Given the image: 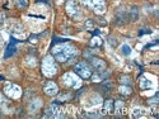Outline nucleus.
Masks as SVG:
<instances>
[{
  "label": "nucleus",
  "mask_w": 159,
  "mask_h": 119,
  "mask_svg": "<svg viewBox=\"0 0 159 119\" xmlns=\"http://www.w3.org/2000/svg\"><path fill=\"white\" fill-rule=\"evenodd\" d=\"M145 115V110L143 109V108H137V109H134V114L132 117L134 118H141Z\"/></svg>",
  "instance_id": "nucleus-17"
},
{
  "label": "nucleus",
  "mask_w": 159,
  "mask_h": 119,
  "mask_svg": "<svg viewBox=\"0 0 159 119\" xmlns=\"http://www.w3.org/2000/svg\"><path fill=\"white\" fill-rule=\"evenodd\" d=\"M90 77H92V80H93L94 82H99V81L102 80V76H101V75H98V73H94L93 76H90Z\"/></svg>",
  "instance_id": "nucleus-24"
},
{
  "label": "nucleus",
  "mask_w": 159,
  "mask_h": 119,
  "mask_svg": "<svg viewBox=\"0 0 159 119\" xmlns=\"http://www.w3.org/2000/svg\"><path fill=\"white\" fill-rule=\"evenodd\" d=\"M15 5L19 9H26L28 6V0H15Z\"/></svg>",
  "instance_id": "nucleus-19"
},
{
  "label": "nucleus",
  "mask_w": 159,
  "mask_h": 119,
  "mask_svg": "<svg viewBox=\"0 0 159 119\" xmlns=\"http://www.w3.org/2000/svg\"><path fill=\"white\" fill-rule=\"evenodd\" d=\"M66 10H68V13H69L71 17L74 15V13L78 12L79 8H78V5H77V3H75V0H68V3H66Z\"/></svg>",
  "instance_id": "nucleus-11"
},
{
  "label": "nucleus",
  "mask_w": 159,
  "mask_h": 119,
  "mask_svg": "<svg viewBox=\"0 0 159 119\" xmlns=\"http://www.w3.org/2000/svg\"><path fill=\"white\" fill-rule=\"evenodd\" d=\"M113 110H116V113H125L126 108H125V104L122 101H116L113 103Z\"/></svg>",
  "instance_id": "nucleus-13"
},
{
  "label": "nucleus",
  "mask_w": 159,
  "mask_h": 119,
  "mask_svg": "<svg viewBox=\"0 0 159 119\" xmlns=\"http://www.w3.org/2000/svg\"><path fill=\"white\" fill-rule=\"evenodd\" d=\"M70 98H71V95H68V94H61L56 100H54V103H55V104H61V103H64V101L69 100Z\"/></svg>",
  "instance_id": "nucleus-15"
},
{
  "label": "nucleus",
  "mask_w": 159,
  "mask_h": 119,
  "mask_svg": "<svg viewBox=\"0 0 159 119\" xmlns=\"http://www.w3.org/2000/svg\"><path fill=\"white\" fill-rule=\"evenodd\" d=\"M140 88H141L143 90L150 89V88H152V82L148 80V79H145V77H141V79H140Z\"/></svg>",
  "instance_id": "nucleus-14"
},
{
  "label": "nucleus",
  "mask_w": 159,
  "mask_h": 119,
  "mask_svg": "<svg viewBox=\"0 0 159 119\" xmlns=\"http://www.w3.org/2000/svg\"><path fill=\"white\" fill-rule=\"evenodd\" d=\"M4 19H5V14L4 13H0V23H3Z\"/></svg>",
  "instance_id": "nucleus-32"
},
{
  "label": "nucleus",
  "mask_w": 159,
  "mask_h": 119,
  "mask_svg": "<svg viewBox=\"0 0 159 119\" xmlns=\"http://www.w3.org/2000/svg\"><path fill=\"white\" fill-rule=\"evenodd\" d=\"M18 43V41L15 39V38H10V42H9V45H8V47H6V51H5V53H4V57L5 58H8V57H10V56H13L14 53H15V51H17V48H15V45Z\"/></svg>",
  "instance_id": "nucleus-9"
},
{
  "label": "nucleus",
  "mask_w": 159,
  "mask_h": 119,
  "mask_svg": "<svg viewBox=\"0 0 159 119\" xmlns=\"http://www.w3.org/2000/svg\"><path fill=\"white\" fill-rule=\"evenodd\" d=\"M37 39H38V36H35V34H32V36L29 37V41H31L32 43H36Z\"/></svg>",
  "instance_id": "nucleus-29"
},
{
  "label": "nucleus",
  "mask_w": 159,
  "mask_h": 119,
  "mask_svg": "<svg viewBox=\"0 0 159 119\" xmlns=\"http://www.w3.org/2000/svg\"><path fill=\"white\" fill-rule=\"evenodd\" d=\"M86 27H87L88 29H93V22H92L90 19H88V20L86 22Z\"/></svg>",
  "instance_id": "nucleus-28"
},
{
  "label": "nucleus",
  "mask_w": 159,
  "mask_h": 119,
  "mask_svg": "<svg viewBox=\"0 0 159 119\" xmlns=\"http://www.w3.org/2000/svg\"><path fill=\"white\" fill-rule=\"evenodd\" d=\"M60 112H61V109L57 106V104H55V103H52L47 109H46V112H45V117H48V118H57V117H62L61 114H60Z\"/></svg>",
  "instance_id": "nucleus-7"
},
{
  "label": "nucleus",
  "mask_w": 159,
  "mask_h": 119,
  "mask_svg": "<svg viewBox=\"0 0 159 119\" xmlns=\"http://www.w3.org/2000/svg\"><path fill=\"white\" fill-rule=\"evenodd\" d=\"M86 2L90 8H93L94 12H97L99 14L106 12V4L103 0H86Z\"/></svg>",
  "instance_id": "nucleus-6"
},
{
  "label": "nucleus",
  "mask_w": 159,
  "mask_h": 119,
  "mask_svg": "<svg viewBox=\"0 0 159 119\" xmlns=\"http://www.w3.org/2000/svg\"><path fill=\"white\" fill-rule=\"evenodd\" d=\"M42 72L44 75H46L47 77H51L56 75L57 72V66L55 63V60L52 58V56H46L44 62H42Z\"/></svg>",
  "instance_id": "nucleus-2"
},
{
  "label": "nucleus",
  "mask_w": 159,
  "mask_h": 119,
  "mask_svg": "<svg viewBox=\"0 0 159 119\" xmlns=\"http://www.w3.org/2000/svg\"><path fill=\"white\" fill-rule=\"evenodd\" d=\"M110 43H111V45H112L113 47H116V46H117V41H116L113 37H110Z\"/></svg>",
  "instance_id": "nucleus-30"
},
{
  "label": "nucleus",
  "mask_w": 159,
  "mask_h": 119,
  "mask_svg": "<svg viewBox=\"0 0 159 119\" xmlns=\"http://www.w3.org/2000/svg\"><path fill=\"white\" fill-rule=\"evenodd\" d=\"M89 45H90V47H99V46H102V39L98 36H95V37L92 38Z\"/></svg>",
  "instance_id": "nucleus-16"
},
{
  "label": "nucleus",
  "mask_w": 159,
  "mask_h": 119,
  "mask_svg": "<svg viewBox=\"0 0 159 119\" xmlns=\"http://www.w3.org/2000/svg\"><path fill=\"white\" fill-rule=\"evenodd\" d=\"M113 112V100L108 99L104 101V105H103V113H112Z\"/></svg>",
  "instance_id": "nucleus-12"
},
{
  "label": "nucleus",
  "mask_w": 159,
  "mask_h": 119,
  "mask_svg": "<svg viewBox=\"0 0 159 119\" xmlns=\"http://www.w3.org/2000/svg\"><path fill=\"white\" fill-rule=\"evenodd\" d=\"M86 117H88V118H99L98 114H87Z\"/></svg>",
  "instance_id": "nucleus-31"
},
{
  "label": "nucleus",
  "mask_w": 159,
  "mask_h": 119,
  "mask_svg": "<svg viewBox=\"0 0 159 119\" xmlns=\"http://www.w3.org/2000/svg\"><path fill=\"white\" fill-rule=\"evenodd\" d=\"M37 3H44V4H47L48 5V2H46V0H37Z\"/></svg>",
  "instance_id": "nucleus-33"
},
{
  "label": "nucleus",
  "mask_w": 159,
  "mask_h": 119,
  "mask_svg": "<svg viewBox=\"0 0 159 119\" xmlns=\"http://www.w3.org/2000/svg\"><path fill=\"white\" fill-rule=\"evenodd\" d=\"M92 66L97 70V72H102L106 70V62L99 58H92Z\"/></svg>",
  "instance_id": "nucleus-10"
},
{
  "label": "nucleus",
  "mask_w": 159,
  "mask_h": 119,
  "mask_svg": "<svg viewBox=\"0 0 159 119\" xmlns=\"http://www.w3.org/2000/svg\"><path fill=\"white\" fill-rule=\"evenodd\" d=\"M131 91H132V90L129 88V85H127V86L123 85V86H121V88H120V93H121L122 95H130Z\"/></svg>",
  "instance_id": "nucleus-20"
},
{
  "label": "nucleus",
  "mask_w": 159,
  "mask_h": 119,
  "mask_svg": "<svg viewBox=\"0 0 159 119\" xmlns=\"http://www.w3.org/2000/svg\"><path fill=\"white\" fill-rule=\"evenodd\" d=\"M119 81L122 84V85H130L131 84V79L129 76H126V75H121L119 77Z\"/></svg>",
  "instance_id": "nucleus-18"
},
{
  "label": "nucleus",
  "mask_w": 159,
  "mask_h": 119,
  "mask_svg": "<svg viewBox=\"0 0 159 119\" xmlns=\"http://www.w3.org/2000/svg\"><path fill=\"white\" fill-rule=\"evenodd\" d=\"M62 80H64L65 86H68V88H78V86L80 85L79 77H77L73 72L65 73V75H64V77H62Z\"/></svg>",
  "instance_id": "nucleus-5"
},
{
  "label": "nucleus",
  "mask_w": 159,
  "mask_h": 119,
  "mask_svg": "<svg viewBox=\"0 0 159 119\" xmlns=\"http://www.w3.org/2000/svg\"><path fill=\"white\" fill-rule=\"evenodd\" d=\"M4 94L9 98H13V99H17L22 95V90L18 85H14L12 82H6L4 85Z\"/></svg>",
  "instance_id": "nucleus-3"
},
{
  "label": "nucleus",
  "mask_w": 159,
  "mask_h": 119,
  "mask_svg": "<svg viewBox=\"0 0 159 119\" xmlns=\"http://www.w3.org/2000/svg\"><path fill=\"white\" fill-rule=\"evenodd\" d=\"M121 51H122V53H123L125 56H129L130 53H131V48H130V46H127V45H123L121 47Z\"/></svg>",
  "instance_id": "nucleus-22"
},
{
  "label": "nucleus",
  "mask_w": 159,
  "mask_h": 119,
  "mask_svg": "<svg viewBox=\"0 0 159 119\" xmlns=\"http://www.w3.org/2000/svg\"><path fill=\"white\" fill-rule=\"evenodd\" d=\"M52 55L59 62H66V61H73L78 56V51L74 48L71 45H66V43H59L57 46L52 48Z\"/></svg>",
  "instance_id": "nucleus-1"
},
{
  "label": "nucleus",
  "mask_w": 159,
  "mask_h": 119,
  "mask_svg": "<svg viewBox=\"0 0 159 119\" xmlns=\"http://www.w3.org/2000/svg\"><path fill=\"white\" fill-rule=\"evenodd\" d=\"M45 93L50 96H54L59 93V88H57V85L54 82V81H47L46 85H45Z\"/></svg>",
  "instance_id": "nucleus-8"
},
{
  "label": "nucleus",
  "mask_w": 159,
  "mask_h": 119,
  "mask_svg": "<svg viewBox=\"0 0 159 119\" xmlns=\"http://www.w3.org/2000/svg\"><path fill=\"white\" fill-rule=\"evenodd\" d=\"M69 39H64V38H59V37H54V42H52V43H54V45H56V43H66Z\"/></svg>",
  "instance_id": "nucleus-23"
},
{
  "label": "nucleus",
  "mask_w": 159,
  "mask_h": 119,
  "mask_svg": "<svg viewBox=\"0 0 159 119\" xmlns=\"http://www.w3.org/2000/svg\"><path fill=\"white\" fill-rule=\"evenodd\" d=\"M148 103H149L150 105H154V104H157V103H158V94L154 96V98H152V99H149V100H148Z\"/></svg>",
  "instance_id": "nucleus-26"
},
{
  "label": "nucleus",
  "mask_w": 159,
  "mask_h": 119,
  "mask_svg": "<svg viewBox=\"0 0 159 119\" xmlns=\"http://www.w3.org/2000/svg\"><path fill=\"white\" fill-rule=\"evenodd\" d=\"M152 33V30L150 29H141L139 32V36H143V34H150Z\"/></svg>",
  "instance_id": "nucleus-27"
},
{
  "label": "nucleus",
  "mask_w": 159,
  "mask_h": 119,
  "mask_svg": "<svg viewBox=\"0 0 159 119\" xmlns=\"http://www.w3.org/2000/svg\"><path fill=\"white\" fill-rule=\"evenodd\" d=\"M129 17L131 18V20H136L137 19V8L136 6H132V9L130 10V15Z\"/></svg>",
  "instance_id": "nucleus-21"
},
{
  "label": "nucleus",
  "mask_w": 159,
  "mask_h": 119,
  "mask_svg": "<svg viewBox=\"0 0 159 119\" xmlns=\"http://www.w3.org/2000/svg\"><path fill=\"white\" fill-rule=\"evenodd\" d=\"M74 71L75 73H78L82 79H88L92 76V71H90V67L88 66L87 62H79L74 66Z\"/></svg>",
  "instance_id": "nucleus-4"
},
{
  "label": "nucleus",
  "mask_w": 159,
  "mask_h": 119,
  "mask_svg": "<svg viewBox=\"0 0 159 119\" xmlns=\"http://www.w3.org/2000/svg\"><path fill=\"white\" fill-rule=\"evenodd\" d=\"M36 101H37L36 104L33 103V104L31 105V110H36V109H38V108L41 106V100H36Z\"/></svg>",
  "instance_id": "nucleus-25"
}]
</instances>
